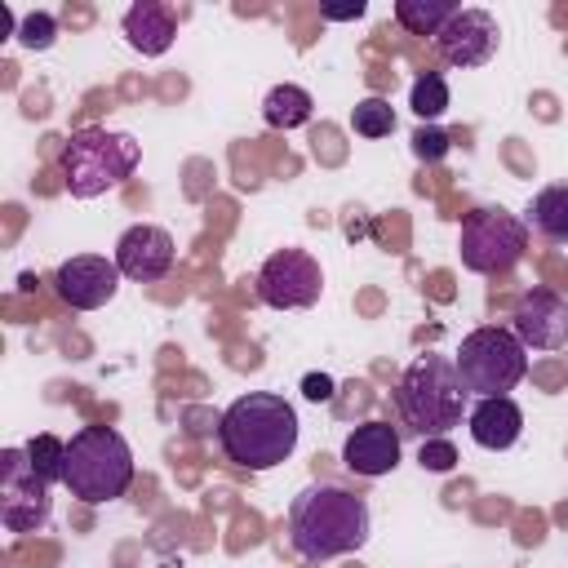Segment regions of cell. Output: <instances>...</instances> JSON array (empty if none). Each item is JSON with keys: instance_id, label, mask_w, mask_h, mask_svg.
<instances>
[{"instance_id": "6da1fadb", "label": "cell", "mask_w": 568, "mask_h": 568, "mask_svg": "<svg viewBox=\"0 0 568 568\" xmlns=\"http://www.w3.org/2000/svg\"><path fill=\"white\" fill-rule=\"evenodd\" d=\"M217 444L240 470H271L297 448V408L275 390H248L217 417Z\"/></svg>"}, {"instance_id": "7a4b0ae2", "label": "cell", "mask_w": 568, "mask_h": 568, "mask_svg": "<svg viewBox=\"0 0 568 568\" xmlns=\"http://www.w3.org/2000/svg\"><path fill=\"white\" fill-rule=\"evenodd\" d=\"M368 541V501L337 484H311L288 506V546L306 564L351 555Z\"/></svg>"}, {"instance_id": "3957f363", "label": "cell", "mask_w": 568, "mask_h": 568, "mask_svg": "<svg viewBox=\"0 0 568 568\" xmlns=\"http://www.w3.org/2000/svg\"><path fill=\"white\" fill-rule=\"evenodd\" d=\"M466 399H470V390L462 386L457 364L448 355L413 359L395 390L404 430H417L422 439H435V435H448L453 426H462V413H470Z\"/></svg>"}, {"instance_id": "277c9868", "label": "cell", "mask_w": 568, "mask_h": 568, "mask_svg": "<svg viewBox=\"0 0 568 568\" xmlns=\"http://www.w3.org/2000/svg\"><path fill=\"white\" fill-rule=\"evenodd\" d=\"M133 484V448L120 430L111 426H84L67 439V470H62V488L84 501V506H102L124 497Z\"/></svg>"}, {"instance_id": "5b68a950", "label": "cell", "mask_w": 568, "mask_h": 568, "mask_svg": "<svg viewBox=\"0 0 568 568\" xmlns=\"http://www.w3.org/2000/svg\"><path fill=\"white\" fill-rule=\"evenodd\" d=\"M142 160V146L133 133H115V129H75L62 146V186L75 200H93L102 191H115L124 178H133Z\"/></svg>"}, {"instance_id": "8992f818", "label": "cell", "mask_w": 568, "mask_h": 568, "mask_svg": "<svg viewBox=\"0 0 568 568\" xmlns=\"http://www.w3.org/2000/svg\"><path fill=\"white\" fill-rule=\"evenodd\" d=\"M453 364H457L462 386H466L475 399L510 395V390L528 377V346H524L510 328L484 324V328H475V333L462 337Z\"/></svg>"}, {"instance_id": "52a82bcc", "label": "cell", "mask_w": 568, "mask_h": 568, "mask_svg": "<svg viewBox=\"0 0 568 568\" xmlns=\"http://www.w3.org/2000/svg\"><path fill=\"white\" fill-rule=\"evenodd\" d=\"M462 266L475 275H501L510 271L524 248H528V226L524 217L506 209H470L462 217Z\"/></svg>"}, {"instance_id": "ba28073f", "label": "cell", "mask_w": 568, "mask_h": 568, "mask_svg": "<svg viewBox=\"0 0 568 568\" xmlns=\"http://www.w3.org/2000/svg\"><path fill=\"white\" fill-rule=\"evenodd\" d=\"M49 479L36 475L27 448H4L0 453V524L9 532H31L49 519Z\"/></svg>"}, {"instance_id": "9c48e42d", "label": "cell", "mask_w": 568, "mask_h": 568, "mask_svg": "<svg viewBox=\"0 0 568 568\" xmlns=\"http://www.w3.org/2000/svg\"><path fill=\"white\" fill-rule=\"evenodd\" d=\"M320 293H324V271L306 248H275L257 266V297L275 311L315 306Z\"/></svg>"}, {"instance_id": "30bf717a", "label": "cell", "mask_w": 568, "mask_h": 568, "mask_svg": "<svg viewBox=\"0 0 568 568\" xmlns=\"http://www.w3.org/2000/svg\"><path fill=\"white\" fill-rule=\"evenodd\" d=\"M510 333L528 351H559V346H568V297H559L555 288L519 293L515 315H510Z\"/></svg>"}, {"instance_id": "8fae6325", "label": "cell", "mask_w": 568, "mask_h": 568, "mask_svg": "<svg viewBox=\"0 0 568 568\" xmlns=\"http://www.w3.org/2000/svg\"><path fill=\"white\" fill-rule=\"evenodd\" d=\"M120 280H124L120 266L106 262V257H98V253H75V257H67L53 271V288H58V297L71 311H98V306H106L115 297Z\"/></svg>"}, {"instance_id": "7c38bea8", "label": "cell", "mask_w": 568, "mask_h": 568, "mask_svg": "<svg viewBox=\"0 0 568 568\" xmlns=\"http://www.w3.org/2000/svg\"><path fill=\"white\" fill-rule=\"evenodd\" d=\"M111 262L120 266L124 280H133V284H155V280H164L169 266H173V235H169L164 226H155V222H133V226L115 240V257H111Z\"/></svg>"}, {"instance_id": "4fadbf2b", "label": "cell", "mask_w": 568, "mask_h": 568, "mask_svg": "<svg viewBox=\"0 0 568 568\" xmlns=\"http://www.w3.org/2000/svg\"><path fill=\"white\" fill-rule=\"evenodd\" d=\"M435 49L448 67H484L497 53V18L488 9H457L435 36Z\"/></svg>"}, {"instance_id": "5bb4252c", "label": "cell", "mask_w": 568, "mask_h": 568, "mask_svg": "<svg viewBox=\"0 0 568 568\" xmlns=\"http://www.w3.org/2000/svg\"><path fill=\"white\" fill-rule=\"evenodd\" d=\"M342 462L346 470L364 475V479H382L399 466V426L390 422H364L346 435L342 444Z\"/></svg>"}, {"instance_id": "9a60e30c", "label": "cell", "mask_w": 568, "mask_h": 568, "mask_svg": "<svg viewBox=\"0 0 568 568\" xmlns=\"http://www.w3.org/2000/svg\"><path fill=\"white\" fill-rule=\"evenodd\" d=\"M466 426H470V439L488 453H501L519 439L524 430V408L510 399V395H488V399H475L470 413H466Z\"/></svg>"}, {"instance_id": "2e32d148", "label": "cell", "mask_w": 568, "mask_h": 568, "mask_svg": "<svg viewBox=\"0 0 568 568\" xmlns=\"http://www.w3.org/2000/svg\"><path fill=\"white\" fill-rule=\"evenodd\" d=\"M173 36H178V22H173V13H169L164 4H155V0H138V4L124 9V40H129L142 58H160V53H169Z\"/></svg>"}, {"instance_id": "e0dca14e", "label": "cell", "mask_w": 568, "mask_h": 568, "mask_svg": "<svg viewBox=\"0 0 568 568\" xmlns=\"http://www.w3.org/2000/svg\"><path fill=\"white\" fill-rule=\"evenodd\" d=\"M524 226H532L550 244H568V182H550L532 195Z\"/></svg>"}, {"instance_id": "ac0fdd59", "label": "cell", "mask_w": 568, "mask_h": 568, "mask_svg": "<svg viewBox=\"0 0 568 568\" xmlns=\"http://www.w3.org/2000/svg\"><path fill=\"white\" fill-rule=\"evenodd\" d=\"M311 111H315V102H311V93L302 84H275L262 98V120L271 129H302L311 120Z\"/></svg>"}, {"instance_id": "d6986e66", "label": "cell", "mask_w": 568, "mask_h": 568, "mask_svg": "<svg viewBox=\"0 0 568 568\" xmlns=\"http://www.w3.org/2000/svg\"><path fill=\"white\" fill-rule=\"evenodd\" d=\"M457 9H462L457 0H399L395 4V22L404 31H413V36H439L453 22Z\"/></svg>"}, {"instance_id": "ffe728a7", "label": "cell", "mask_w": 568, "mask_h": 568, "mask_svg": "<svg viewBox=\"0 0 568 568\" xmlns=\"http://www.w3.org/2000/svg\"><path fill=\"white\" fill-rule=\"evenodd\" d=\"M408 106H413V115H417L422 124L439 120V115L448 111V80H444L439 71L417 75V80H413V89H408Z\"/></svg>"}, {"instance_id": "44dd1931", "label": "cell", "mask_w": 568, "mask_h": 568, "mask_svg": "<svg viewBox=\"0 0 568 568\" xmlns=\"http://www.w3.org/2000/svg\"><path fill=\"white\" fill-rule=\"evenodd\" d=\"M22 448H27V457H31V466H36V475H40V479L62 484V470H67V439H58V435L40 430V435H31Z\"/></svg>"}, {"instance_id": "7402d4cb", "label": "cell", "mask_w": 568, "mask_h": 568, "mask_svg": "<svg viewBox=\"0 0 568 568\" xmlns=\"http://www.w3.org/2000/svg\"><path fill=\"white\" fill-rule=\"evenodd\" d=\"M351 129H355L359 138H386V133L395 129V111H390V102H386V98H364V102H355V111H351Z\"/></svg>"}, {"instance_id": "603a6c76", "label": "cell", "mask_w": 568, "mask_h": 568, "mask_svg": "<svg viewBox=\"0 0 568 568\" xmlns=\"http://www.w3.org/2000/svg\"><path fill=\"white\" fill-rule=\"evenodd\" d=\"M58 40V18L53 13H44V9H36V13H27L22 22H18V44L22 49H49Z\"/></svg>"}, {"instance_id": "cb8c5ba5", "label": "cell", "mask_w": 568, "mask_h": 568, "mask_svg": "<svg viewBox=\"0 0 568 568\" xmlns=\"http://www.w3.org/2000/svg\"><path fill=\"white\" fill-rule=\"evenodd\" d=\"M417 462H422V470L448 475V470L457 466V448H453V439L435 435V439H422V448H417Z\"/></svg>"}, {"instance_id": "d4e9b609", "label": "cell", "mask_w": 568, "mask_h": 568, "mask_svg": "<svg viewBox=\"0 0 568 568\" xmlns=\"http://www.w3.org/2000/svg\"><path fill=\"white\" fill-rule=\"evenodd\" d=\"M448 146H453V138H448L444 129H435V124H417V133H413V155H417V160L435 164V160L448 155Z\"/></svg>"}, {"instance_id": "484cf974", "label": "cell", "mask_w": 568, "mask_h": 568, "mask_svg": "<svg viewBox=\"0 0 568 568\" xmlns=\"http://www.w3.org/2000/svg\"><path fill=\"white\" fill-rule=\"evenodd\" d=\"M302 395L315 399V404H320V399H333V377H328V373H306V377H302Z\"/></svg>"}, {"instance_id": "4316f807", "label": "cell", "mask_w": 568, "mask_h": 568, "mask_svg": "<svg viewBox=\"0 0 568 568\" xmlns=\"http://www.w3.org/2000/svg\"><path fill=\"white\" fill-rule=\"evenodd\" d=\"M364 9H368V4H364V0H355V4H324L320 13H324L328 22H346V18H359Z\"/></svg>"}, {"instance_id": "83f0119b", "label": "cell", "mask_w": 568, "mask_h": 568, "mask_svg": "<svg viewBox=\"0 0 568 568\" xmlns=\"http://www.w3.org/2000/svg\"><path fill=\"white\" fill-rule=\"evenodd\" d=\"M9 36L18 40V22H13V9L0 0V40H9Z\"/></svg>"}]
</instances>
